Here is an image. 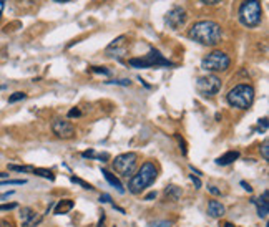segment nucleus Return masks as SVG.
I'll use <instances>...</instances> for the list:
<instances>
[{
	"label": "nucleus",
	"instance_id": "37998d69",
	"mask_svg": "<svg viewBox=\"0 0 269 227\" xmlns=\"http://www.w3.org/2000/svg\"><path fill=\"white\" fill-rule=\"evenodd\" d=\"M55 2H60V3H63V2H68V0H55Z\"/></svg>",
	"mask_w": 269,
	"mask_h": 227
},
{
	"label": "nucleus",
	"instance_id": "f3484780",
	"mask_svg": "<svg viewBox=\"0 0 269 227\" xmlns=\"http://www.w3.org/2000/svg\"><path fill=\"white\" fill-rule=\"evenodd\" d=\"M75 207V202L72 201V199H63L55 206V214H68V212L72 211V209Z\"/></svg>",
	"mask_w": 269,
	"mask_h": 227
},
{
	"label": "nucleus",
	"instance_id": "473e14b6",
	"mask_svg": "<svg viewBox=\"0 0 269 227\" xmlns=\"http://www.w3.org/2000/svg\"><path fill=\"white\" fill-rule=\"evenodd\" d=\"M100 201H102V202H110L112 197L108 196V194H102V196H100Z\"/></svg>",
	"mask_w": 269,
	"mask_h": 227
},
{
	"label": "nucleus",
	"instance_id": "f704fd0d",
	"mask_svg": "<svg viewBox=\"0 0 269 227\" xmlns=\"http://www.w3.org/2000/svg\"><path fill=\"white\" fill-rule=\"evenodd\" d=\"M13 194V191H8V193H3V194H0V199H7L8 196H12Z\"/></svg>",
	"mask_w": 269,
	"mask_h": 227
},
{
	"label": "nucleus",
	"instance_id": "412c9836",
	"mask_svg": "<svg viewBox=\"0 0 269 227\" xmlns=\"http://www.w3.org/2000/svg\"><path fill=\"white\" fill-rule=\"evenodd\" d=\"M25 98H27L25 93L17 92V93H13L10 98H8V103H15V101H20V99H25Z\"/></svg>",
	"mask_w": 269,
	"mask_h": 227
},
{
	"label": "nucleus",
	"instance_id": "9d476101",
	"mask_svg": "<svg viewBox=\"0 0 269 227\" xmlns=\"http://www.w3.org/2000/svg\"><path fill=\"white\" fill-rule=\"evenodd\" d=\"M52 131L53 134L58 136L62 139H70L75 136V126L70 123V121L65 120H55L52 123Z\"/></svg>",
	"mask_w": 269,
	"mask_h": 227
},
{
	"label": "nucleus",
	"instance_id": "423d86ee",
	"mask_svg": "<svg viewBox=\"0 0 269 227\" xmlns=\"http://www.w3.org/2000/svg\"><path fill=\"white\" fill-rule=\"evenodd\" d=\"M131 66L135 68H156V66H175V63H171L168 58H165L158 50L152 48L148 55H145L143 58H131L128 62Z\"/></svg>",
	"mask_w": 269,
	"mask_h": 227
},
{
	"label": "nucleus",
	"instance_id": "a878e982",
	"mask_svg": "<svg viewBox=\"0 0 269 227\" xmlns=\"http://www.w3.org/2000/svg\"><path fill=\"white\" fill-rule=\"evenodd\" d=\"M17 207V202H10V204H0V211H12V209Z\"/></svg>",
	"mask_w": 269,
	"mask_h": 227
},
{
	"label": "nucleus",
	"instance_id": "dca6fc26",
	"mask_svg": "<svg viewBox=\"0 0 269 227\" xmlns=\"http://www.w3.org/2000/svg\"><path fill=\"white\" fill-rule=\"evenodd\" d=\"M239 158V153L238 151H228L226 154H223V156H220L216 160V164L218 166H228L231 164V162H234L236 160Z\"/></svg>",
	"mask_w": 269,
	"mask_h": 227
},
{
	"label": "nucleus",
	"instance_id": "f257e3e1",
	"mask_svg": "<svg viewBox=\"0 0 269 227\" xmlns=\"http://www.w3.org/2000/svg\"><path fill=\"white\" fill-rule=\"evenodd\" d=\"M188 37L206 47H214L221 42L223 30L221 25L213 20H199L188 30Z\"/></svg>",
	"mask_w": 269,
	"mask_h": 227
},
{
	"label": "nucleus",
	"instance_id": "4468645a",
	"mask_svg": "<svg viewBox=\"0 0 269 227\" xmlns=\"http://www.w3.org/2000/svg\"><path fill=\"white\" fill-rule=\"evenodd\" d=\"M225 212H226V209L225 206H223L221 202H218V201H209L208 204V214L214 217V219H218V217H223L225 216Z\"/></svg>",
	"mask_w": 269,
	"mask_h": 227
},
{
	"label": "nucleus",
	"instance_id": "c756f323",
	"mask_svg": "<svg viewBox=\"0 0 269 227\" xmlns=\"http://www.w3.org/2000/svg\"><path fill=\"white\" fill-rule=\"evenodd\" d=\"M208 191H209L211 194H214V196H220V194H221V191H220V189H216L214 186H208Z\"/></svg>",
	"mask_w": 269,
	"mask_h": 227
},
{
	"label": "nucleus",
	"instance_id": "0eeeda50",
	"mask_svg": "<svg viewBox=\"0 0 269 227\" xmlns=\"http://www.w3.org/2000/svg\"><path fill=\"white\" fill-rule=\"evenodd\" d=\"M136 161H138V154L136 153H123L113 160V167H115L118 174L128 178V176L133 174L136 167Z\"/></svg>",
	"mask_w": 269,
	"mask_h": 227
},
{
	"label": "nucleus",
	"instance_id": "2f4dec72",
	"mask_svg": "<svg viewBox=\"0 0 269 227\" xmlns=\"http://www.w3.org/2000/svg\"><path fill=\"white\" fill-rule=\"evenodd\" d=\"M203 3H206V5H216V3H220L221 0H201Z\"/></svg>",
	"mask_w": 269,
	"mask_h": 227
},
{
	"label": "nucleus",
	"instance_id": "e433bc0d",
	"mask_svg": "<svg viewBox=\"0 0 269 227\" xmlns=\"http://www.w3.org/2000/svg\"><path fill=\"white\" fill-rule=\"evenodd\" d=\"M3 7H5V0H0V19H2V12H3Z\"/></svg>",
	"mask_w": 269,
	"mask_h": 227
},
{
	"label": "nucleus",
	"instance_id": "20e7f679",
	"mask_svg": "<svg viewBox=\"0 0 269 227\" xmlns=\"http://www.w3.org/2000/svg\"><path fill=\"white\" fill-rule=\"evenodd\" d=\"M226 99L231 106L239 108V110H248L254 101V88L251 85H236L226 95Z\"/></svg>",
	"mask_w": 269,
	"mask_h": 227
},
{
	"label": "nucleus",
	"instance_id": "2eb2a0df",
	"mask_svg": "<svg viewBox=\"0 0 269 227\" xmlns=\"http://www.w3.org/2000/svg\"><path fill=\"white\" fill-rule=\"evenodd\" d=\"M102 174L105 176V179H107L108 183H110V184L113 186V188H116L118 193H120V194L125 193V188H123V184L120 183V179H118L115 174H112V172H110V171H107V169H102Z\"/></svg>",
	"mask_w": 269,
	"mask_h": 227
},
{
	"label": "nucleus",
	"instance_id": "79ce46f5",
	"mask_svg": "<svg viewBox=\"0 0 269 227\" xmlns=\"http://www.w3.org/2000/svg\"><path fill=\"white\" fill-rule=\"evenodd\" d=\"M225 227H234V226H232V224H230V222H226V224H225Z\"/></svg>",
	"mask_w": 269,
	"mask_h": 227
},
{
	"label": "nucleus",
	"instance_id": "5701e85b",
	"mask_svg": "<svg viewBox=\"0 0 269 227\" xmlns=\"http://www.w3.org/2000/svg\"><path fill=\"white\" fill-rule=\"evenodd\" d=\"M27 181L25 179H5V181H0V186L3 184H13V186H20V184H25Z\"/></svg>",
	"mask_w": 269,
	"mask_h": 227
},
{
	"label": "nucleus",
	"instance_id": "393cba45",
	"mask_svg": "<svg viewBox=\"0 0 269 227\" xmlns=\"http://www.w3.org/2000/svg\"><path fill=\"white\" fill-rule=\"evenodd\" d=\"M92 71H95V73L110 75V70H107V68H103V66H92Z\"/></svg>",
	"mask_w": 269,
	"mask_h": 227
},
{
	"label": "nucleus",
	"instance_id": "a211bd4d",
	"mask_svg": "<svg viewBox=\"0 0 269 227\" xmlns=\"http://www.w3.org/2000/svg\"><path fill=\"white\" fill-rule=\"evenodd\" d=\"M32 172H34V174H37V176H42V178H45V179H50V181L55 179V174H53L52 171L42 169V167H34V169H32Z\"/></svg>",
	"mask_w": 269,
	"mask_h": 227
},
{
	"label": "nucleus",
	"instance_id": "f03ea898",
	"mask_svg": "<svg viewBox=\"0 0 269 227\" xmlns=\"http://www.w3.org/2000/svg\"><path fill=\"white\" fill-rule=\"evenodd\" d=\"M158 176V169L153 162H145L143 166L136 171V174L131 176L130 183H128V189L131 194H140L141 191H145L148 186H152L154 183Z\"/></svg>",
	"mask_w": 269,
	"mask_h": 227
},
{
	"label": "nucleus",
	"instance_id": "1a4fd4ad",
	"mask_svg": "<svg viewBox=\"0 0 269 227\" xmlns=\"http://www.w3.org/2000/svg\"><path fill=\"white\" fill-rule=\"evenodd\" d=\"M186 10L183 7H173L170 12L166 13V24L171 27L173 30H180L186 22Z\"/></svg>",
	"mask_w": 269,
	"mask_h": 227
},
{
	"label": "nucleus",
	"instance_id": "72a5a7b5",
	"mask_svg": "<svg viewBox=\"0 0 269 227\" xmlns=\"http://www.w3.org/2000/svg\"><path fill=\"white\" fill-rule=\"evenodd\" d=\"M153 227H170V222H154Z\"/></svg>",
	"mask_w": 269,
	"mask_h": 227
},
{
	"label": "nucleus",
	"instance_id": "f8f14e48",
	"mask_svg": "<svg viewBox=\"0 0 269 227\" xmlns=\"http://www.w3.org/2000/svg\"><path fill=\"white\" fill-rule=\"evenodd\" d=\"M125 43H126V37H125V35H121V37H118L116 40H113V42L108 45V48H107V55L113 57V53H120L118 57H121L123 53L126 52Z\"/></svg>",
	"mask_w": 269,
	"mask_h": 227
},
{
	"label": "nucleus",
	"instance_id": "b1692460",
	"mask_svg": "<svg viewBox=\"0 0 269 227\" xmlns=\"http://www.w3.org/2000/svg\"><path fill=\"white\" fill-rule=\"evenodd\" d=\"M261 153H263V158H264V160L268 161V160H269V143H268V139L263 143V146H261Z\"/></svg>",
	"mask_w": 269,
	"mask_h": 227
},
{
	"label": "nucleus",
	"instance_id": "ea45409f",
	"mask_svg": "<svg viewBox=\"0 0 269 227\" xmlns=\"http://www.w3.org/2000/svg\"><path fill=\"white\" fill-rule=\"evenodd\" d=\"M154 197H156V193H150L145 199H147V201H150V199H154Z\"/></svg>",
	"mask_w": 269,
	"mask_h": 227
},
{
	"label": "nucleus",
	"instance_id": "4be33fe9",
	"mask_svg": "<svg viewBox=\"0 0 269 227\" xmlns=\"http://www.w3.org/2000/svg\"><path fill=\"white\" fill-rule=\"evenodd\" d=\"M72 183H77V184H80L81 188H83V189H86V191H93V189H95L92 184L85 183V181H81V179H78V178H72Z\"/></svg>",
	"mask_w": 269,
	"mask_h": 227
},
{
	"label": "nucleus",
	"instance_id": "c9c22d12",
	"mask_svg": "<svg viewBox=\"0 0 269 227\" xmlns=\"http://www.w3.org/2000/svg\"><path fill=\"white\" fill-rule=\"evenodd\" d=\"M83 158H95V153L93 151H85L83 153Z\"/></svg>",
	"mask_w": 269,
	"mask_h": 227
},
{
	"label": "nucleus",
	"instance_id": "6ab92c4d",
	"mask_svg": "<svg viewBox=\"0 0 269 227\" xmlns=\"http://www.w3.org/2000/svg\"><path fill=\"white\" fill-rule=\"evenodd\" d=\"M166 196H170L173 201H178V197L181 196V189L176 188V186H170V188H166Z\"/></svg>",
	"mask_w": 269,
	"mask_h": 227
},
{
	"label": "nucleus",
	"instance_id": "58836bf2",
	"mask_svg": "<svg viewBox=\"0 0 269 227\" xmlns=\"http://www.w3.org/2000/svg\"><path fill=\"white\" fill-rule=\"evenodd\" d=\"M241 186H243V188H244L246 191H248V193H251V191H253V188H251L249 184H246V183H241Z\"/></svg>",
	"mask_w": 269,
	"mask_h": 227
},
{
	"label": "nucleus",
	"instance_id": "6e6552de",
	"mask_svg": "<svg viewBox=\"0 0 269 227\" xmlns=\"http://www.w3.org/2000/svg\"><path fill=\"white\" fill-rule=\"evenodd\" d=\"M196 90L198 93L201 95L204 98H211L214 95L220 93L221 90V80L218 78L216 75H206V76H201L196 81Z\"/></svg>",
	"mask_w": 269,
	"mask_h": 227
},
{
	"label": "nucleus",
	"instance_id": "4c0bfd02",
	"mask_svg": "<svg viewBox=\"0 0 269 227\" xmlns=\"http://www.w3.org/2000/svg\"><path fill=\"white\" fill-rule=\"evenodd\" d=\"M0 227H12V224L8 221H0Z\"/></svg>",
	"mask_w": 269,
	"mask_h": 227
},
{
	"label": "nucleus",
	"instance_id": "aec40b11",
	"mask_svg": "<svg viewBox=\"0 0 269 227\" xmlns=\"http://www.w3.org/2000/svg\"><path fill=\"white\" fill-rule=\"evenodd\" d=\"M8 169L17 171V172H32L34 167L32 166H17V164H8Z\"/></svg>",
	"mask_w": 269,
	"mask_h": 227
},
{
	"label": "nucleus",
	"instance_id": "7c9ffc66",
	"mask_svg": "<svg viewBox=\"0 0 269 227\" xmlns=\"http://www.w3.org/2000/svg\"><path fill=\"white\" fill-rule=\"evenodd\" d=\"M68 116H70V118H74V116H81V113H80V110H77V108H75V110H70V111H68Z\"/></svg>",
	"mask_w": 269,
	"mask_h": 227
},
{
	"label": "nucleus",
	"instance_id": "7ed1b4c3",
	"mask_svg": "<svg viewBox=\"0 0 269 227\" xmlns=\"http://www.w3.org/2000/svg\"><path fill=\"white\" fill-rule=\"evenodd\" d=\"M239 20L244 27H249V29H254L261 24L263 20V7L259 0H244L239 5L238 10Z\"/></svg>",
	"mask_w": 269,
	"mask_h": 227
},
{
	"label": "nucleus",
	"instance_id": "cd10ccee",
	"mask_svg": "<svg viewBox=\"0 0 269 227\" xmlns=\"http://www.w3.org/2000/svg\"><path fill=\"white\" fill-rule=\"evenodd\" d=\"M190 179H191V181H193V183H194V188H201V181H199V178H198V176L191 174V176H190Z\"/></svg>",
	"mask_w": 269,
	"mask_h": 227
},
{
	"label": "nucleus",
	"instance_id": "ddd939ff",
	"mask_svg": "<svg viewBox=\"0 0 269 227\" xmlns=\"http://www.w3.org/2000/svg\"><path fill=\"white\" fill-rule=\"evenodd\" d=\"M258 207V216L261 217V219H268V214H269V201H268V191H264L263 196L258 197L256 201H254Z\"/></svg>",
	"mask_w": 269,
	"mask_h": 227
},
{
	"label": "nucleus",
	"instance_id": "bb28decb",
	"mask_svg": "<svg viewBox=\"0 0 269 227\" xmlns=\"http://www.w3.org/2000/svg\"><path fill=\"white\" fill-rule=\"evenodd\" d=\"M176 139H178V141H180V146H181V153H183V154H186V153H188V151H186V143H185V139L181 138L180 134H176Z\"/></svg>",
	"mask_w": 269,
	"mask_h": 227
},
{
	"label": "nucleus",
	"instance_id": "9b49d317",
	"mask_svg": "<svg viewBox=\"0 0 269 227\" xmlns=\"http://www.w3.org/2000/svg\"><path fill=\"white\" fill-rule=\"evenodd\" d=\"M20 219H22V224H24V227H35L40 222V217L35 216L34 209H30V207L22 209Z\"/></svg>",
	"mask_w": 269,
	"mask_h": 227
},
{
	"label": "nucleus",
	"instance_id": "39448f33",
	"mask_svg": "<svg viewBox=\"0 0 269 227\" xmlns=\"http://www.w3.org/2000/svg\"><path fill=\"white\" fill-rule=\"evenodd\" d=\"M230 65H231L230 57L225 52H221V50H214V52L208 53L201 62L203 70L213 71V73H216V71H226Z\"/></svg>",
	"mask_w": 269,
	"mask_h": 227
},
{
	"label": "nucleus",
	"instance_id": "a19ab883",
	"mask_svg": "<svg viewBox=\"0 0 269 227\" xmlns=\"http://www.w3.org/2000/svg\"><path fill=\"white\" fill-rule=\"evenodd\" d=\"M0 178L7 179V178H8V174H7V172H0Z\"/></svg>",
	"mask_w": 269,
	"mask_h": 227
},
{
	"label": "nucleus",
	"instance_id": "c85d7f7f",
	"mask_svg": "<svg viewBox=\"0 0 269 227\" xmlns=\"http://www.w3.org/2000/svg\"><path fill=\"white\" fill-rule=\"evenodd\" d=\"M108 83H115V85H123V86H128L131 81L130 80H115V81H108Z\"/></svg>",
	"mask_w": 269,
	"mask_h": 227
}]
</instances>
